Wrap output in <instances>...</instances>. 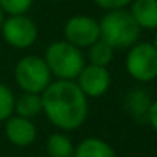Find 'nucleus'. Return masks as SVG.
<instances>
[{
    "instance_id": "7ed1b4c3",
    "label": "nucleus",
    "mask_w": 157,
    "mask_h": 157,
    "mask_svg": "<svg viewBox=\"0 0 157 157\" xmlns=\"http://www.w3.org/2000/svg\"><path fill=\"white\" fill-rule=\"evenodd\" d=\"M44 61L51 71L52 78L75 81L83 66L86 64L83 49L73 46L68 41H54L48 46L44 52Z\"/></svg>"
},
{
    "instance_id": "dca6fc26",
    "label": "nucleus",
    "mask_w": 157,
    "mask_h": 157,
    "mask_svg": "<svg viewBox=\"0 0 157 157\" xmlns=\"http://www.w3.org/2000/svg\"><path fill=\"white\" fill-rule=\"evenodd\" d=\"M15 95L5 83L0 81V122H5L14 113Z\"/></svg>"
},
{
    "instance_id": "9d476101",
    "label": "nucleus",
    "mask_w": 157,
    "mask_h": 157,
    "mask_svg": "<svg viewBox=\"0 0 157 157\" xmlns=\"http://www.w3.org/2000/svg\"><path fill=\"white\" fill-rule=\"evenodd\" d=\"M128 7L130 15L140 29L144 31L157 29V0H133Z\"/></svg>"
},
{
    "instance_id": "412c9836",
    "label": "nucleus",
    "mask_w": 157,
    "mask_h": 157,
    "mask_svg": "<svg viewBox=\"0 0 157 157\" xmlns=\"http://www.w3.org/2000/svg\"><path fill=\"white\" fill-rule=\"evenodd\" d=\"M154 32H155V36H154V46H155V48H157V29H155V31H154Z\"/></svg>"
},
{
    "instance_id": "20e7f679",
    "label": "nucleus",
    "mask_w": 157,
    "mask_h": 157,
    "mask_svg": "<svg viewBox=\"0 0 157 157\" xmlns=\"http://www.w3.org/2000/svg\"><path fill=\"white\" fill-rule=\"evenodd\" d=\"M14 78L22 91L39 93V95L52 81V75L46 64L44 58L36 54H29L19 59L14 69Z\"/></svg>"
},
{
    "instance_id": "f257e3e1",
    "label": "nucleus",
    "mask_w": 157,
    "mask_h": 157,
    "mask_svg": "<svg viewBox=\"0 0 157 157\" xmlns=\"http://www.w3.org/2000/svg\"><path fill=\"white\" fill-rule=\"evenodd\" d=\"M42 112L61 132L78 130L88 118V98L76 81L56 79L41 93Z\"/></svg>"
},
{
    "instance_id": "f8f14e48",
    "label": "nucleus",
    "mask_w": 157,
    "mask_h": 157,
    "mask_svg": "<svg viewBox=\"0 0 157 157\" xmlns=\"http://www.w3.org/2000/svg\"><path fill=\"white\" fill-rule=\"evenodd\" d=\"M73 157H118L112 144L100 137H86L75 145Z\"/></svg>"
},
{
    "instance_id": "2eb2a0df",
    "label": "nucleus",
    "mask_w": 157,
    "mask_h": 157,
    "mask_svg": "<svg viewBox=\"0 0 157 157\" xmlns=\"http://www.w3.org/2000/svg\"><path fill=\"white\" fill-rule=\"evenodd\" d=\"M86 52V59H88L90 64H96V66H105L108 68L110 63L113 61V54H115V49L110 44H106L103 39H98L96 42H93Z\"/></svg>"
},
{
    "instance_id": "39448f33",
    "label": "nucleus",
    "mask_w": 157,
    "mask_h": 157,
    "mask_svg": "<svg viewBox=\"0 0 157 157\" xmlns=\"http://www.w3.org/2000/svg\"><path fill=\"white\" fill-rule=\"evenodd\" d=\"M125 69L132 79L150 83L157 79V48L154 42L137 41L127 49Z\"/></svg>"
},
{
    "instance_id": "f3484780",
    "label": "nucleus",
    "mask_w": 157,
    "mask_h": 157,
    "mask_svg": "<svg viewBox=\"0 0 157 157\" xmlns=\"http://www.w3.org/2000/svg\"><path fill=\"white\" fill-rule=\"evenodd\" d=\"M34 5V0H0V9L5 15L27 14Z\"/></svg>"
},
{
    "instance_id": "6ab92c4d",
    "label": "nucleus",
    "mask_w": 157,
    "mask_h": 157,
    "mask_svg": "<svg viewBox=\"0 0 157 157\" xmlns=\"http://www.w3.org/2000/svg\"><path fill=\"white\" fill-rule=\"evenodd\" d=\"M147 123L157 132V100H152L149 106V113H147Z\"/></svg>"
},
{
    "instance_id": "6e6552de",
    "label": "nucleus",
    "mask_w": 157,
    "mask_h": 157,
    "mask_svg": "<svg viewBox=\"0 0 157 157\" xmlns=\"http://www.w3.org/2000/svg\"><path fill=\"white\" fill-rule=\"evenodd\" d=\"M75 81L88 100L100 98L112 86V75H110L108 68H105V66H96L86 63Z\"/></svg>"
},
{
    "instance_id": "a211bd4d",
    "label": "nucleus",
    "mask_w": 157,
    "mask_h": 157,
    "mask_svg": "<svg viewBox=\"0 0 157 157\" xmlns=\"http://www.w3.org/2000/svg\"><path fill=\"white\" fill-rule=\"evenodd\" d=\"M93 2L103 10H117V9H127L133 0H93Z\"/></svg>"
},
{
    "instance_id": "aec40b11",
    "label": "nucleus",
    "mask_w": 157,
    "mask_h": 157,
    "mask_svg": "<svg viewBox=\"0 0 157 157\" xmlns=\"http://www.w3.org/2000/svg\"><path fill=\"white\" fill-rule=\"evenodd\" d=\"M4 19H5V14L2 12V9H0V25H2V22H4Z\"/></svg>"
},
{
    "instance_id": "9b49d317",
    "label": "nucleus",
    "mask_w": 157,
    "mask_h": 157,
    "mask_svg": "<svg viewBox=\"0 0 157 157\" xmlns=\"http://www.w3.org/2000/svg\"><path fill=\"white\" fill-rule=\"evenodd\" d=\"M152 103L149 91L144 88H133L125 96V110L137 123H147V113Z\"/></svg>"
},
{
    "instance_id": "ddd939ff",
    "label": "nucleus",
    "mask_w": 157,
    "mask_h": 157,
    "mask_svg": "<svg viewBox=\"0 0 157 157\" xmlns=\"http://www.w3.org/2000/svg\"><path fill=\"white\" fill-rule=\"evenodd\" d=\"M42 112V98L39 93L22 91L19 96H15L14 113L15 115L25 117V118H34Z\"/></svg>"
},
{
    "instance_id": "f03ea898",
    "label": "nucleus",
    "mask_w": 157,
    "mask_h": 157,
    "mask_svg": "<svg viewBox=\"0 0 157 157\" xmlns=\"http://www.w3.org/2000/svg\"><path fill=\"white\" fill-rule=\"evenodd\" d=\"M98 22L100 39H103L113 49H128L139 41L142 32L127 9L106 10V14Z\"/></svg>"
},
{
    "instance_id": "4468645a",
    "label": "nucleus",
    "mask_w": 157,
    "mask_h": 157,
    "mask_svg": "<svg viewBox=\"0 0 157 157\" xmlns=\"http://www.w3.org/2000/svg\"><path fill=\"white\" fill-rule=\"evenodd\" d=\"M46 152L49 157H73L75 144L68 133L59 130V132H54L48 137Z\"/></svg>"
},
{
    "instance_id": "0eeeda50",
    "label": "nucleus",
    "mask_w": 157,
    "mask_h": 157,
    "mask_svg": "<svg viewBox=\"0 0 157 157\" xmlns=\"http://www.w3.org/2000/svg\"><path fill=\"white\" fill-rule=\"evenodd\" d=\"M63 34L64 41L79 49H86L100 39V22L90 15L76 14L66 21Z\"/></svg>"
},
{
    "instance_id": "423d86ee",
    "label": "nucleus",
    "mask_w": 157,
    "mask_h": 157,
    "mask_svg": "<svg viewBox=\"0 0 157 157\" xmlns=\"http://www.w3.org/2000/svg\"><path fill=\"white\" fill-rule=\"evenodd\" d=\"M0 34L10 48L29 49L37 41L39 29L37 24L27 14L7 15L0 25Z\"/></svg>"
},
{
    "instance_id": "1a4fd4ad",
    "label": "nucleus",
    "mask_w": 157,
    "mask_h": 157,
    "mask_svg": "<svg viewBox=\"0 0 157 157\" xmlns=\"http://www.w3.org/2000/svg\"><path fill=\"white\" fill-rule=\"evenodd\" d=\"M4 123H5L4 127L5 137H7V140L12 145L29 147L37 139V127L34 125L32 118H25V117L12 113Z\"/></svg>"
},
{
    "instance_id": "4be33fe9",
    "label": "nucleus",
    "mask_w": 157,
    "mask_h": 157,
    "mask_svg": "<svg viewBox=\"0 0 157 157\" xmlns=\"http://www.w3.org/2000/svg\"><path fill=\"white\" fill-rule=\"evenodd\" d=\"M48 2H58V0H48Z\"/></svg>"
}]
</instances>
